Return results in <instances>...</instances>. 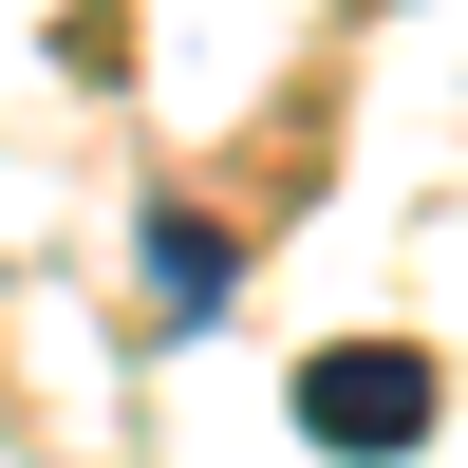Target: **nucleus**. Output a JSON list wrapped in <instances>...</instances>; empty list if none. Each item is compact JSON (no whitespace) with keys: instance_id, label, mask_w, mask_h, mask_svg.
<instances>
[{"instance_id":"nucleus-1","label":"nucleus","mask_w":468,"mask_h":468,"mask_svg":"<svg viewBox=\"0 0 468 468\" xmlns=\"http://www.w3.org/2000/svg\"><path fill=\"white\" fill-rule=\"evenodd\" d=\"M431 412H450V375L412 356V337H337V356H300V450H337V468L431 450Z\"/></svg>"},{"instance_id":"nucleus-2","label":"nucleus","mask_w":468,"mask_h":468,"mask_svg":"<svg viewBox=\"0 0 468 468\" xmlns=\"http://www.w3.org/2000/svg\"><path fill=\"white\" fill-rule=\"evenodd\" d=\"M132 244H150V300H169V319H207V300H225V282H244V244H225V225H207V207H150V225H132Z\"/></svg>"}]
</instances>
